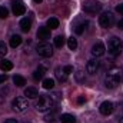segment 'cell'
<instances>
[{"mask_svg": "<svg viewBox=\"0 0 123 123\" xmlns=\"http://www.w3.org/2000/svg\"><path fill=\"white\" fill-rule=\"evenodd\" d=\"M9 16V10L4 7V6H1L0 7V19H6Z\"/></svg>", "mask_w": 123, "mask_h": 123, "instance_id": "83f0119b", "label": "cell"}, {"mask_svg": "<svg viewBox=\"0 0 123 123\" xmlns=\"http://www.w3.org/2000/svg\"><path fill=\"white\" fill-rule=\"evenodd\" d=\"M63 70H64V73H66V74H69V73H72V72H73V66L67 64V66H64V67H63Z\"/></svg>", "mask_w": 123, "mask_h": 123, "instance_id": "f546056e", "label": "cell"}, {"mask_svg": "<svg viewBox=\"0 0 123 123\" xmlns=\"http://www.w3.org/2000/svg\"><path fill=\"white\" fill-rule=\"evenodd\" d=\"M13 83H14L17 87H23V86L26 85V79H25L23 76H19V74H16V76L13 77Z\"/></svg>", "mask_w": 123, "mask_h": 123, "instance_id": "ffe728a7", "label": "cell"}, {"mask_svg": "<svg viewBox=\"0 0 123 123\" xmlns=\"http://www.w3.org/2000/svg\"><path fill=\"white\" fill-rule=\"evenodd\" d=\"M6 80H7V74H1L0 76V83H4Z\"/></svg>", "mask_w": 123, "mask_h": 123, "instance_id": "1f68e13d", "label": "cell"}, {"mask_svg": "<svg viewBox=\"0 0 123 123\" xmlns=\"http://www.w3.org/2000/svg\"><path fill=\"white\" fill-rule=\"evenodd\" d=\"M37 39L42 42H46L47 39H50V29L49 27H39L37 30Z\"/></svg>", "mask_w": 123, "mask_h": 123, "instance_id": "7c38bea8", "label": "cell"}, {"mask_svg": "<svg viewBox=\"0 0 123 123\" xmlns=\"http://www.w3.org/2000/svg\"><path fill=\"white\" fill-rule=\"evenodd\" d=\"M83 10L87 14H97L102 10V4L99 1H96V0H87L83 4Z\"/></svg>", "mask_w": 123, "mask_h": 123, "instance_id": "5b68a950", "label": "cell"}, {"mask_svg": "<svg viewBox=\"0 0 123 123\" xmlns=\"http://www.w3.org/2000/svg\"><path fill=\"white\" fill-rule=\"evenodd\" d=\"M43 87L47 89V90L53 89L55 87V80L53 79H43Z\"/></svg>", "mask_w": 123, "mask_h": 123, "instance_id": "cb8c5ba5", "label": "cell"}, {"mask_svg": "<svg viewBox=\"0 0 123 123\" xmlns=\"http://www.w3.org/2000/svg\"><path fill=\"white\" fill-rule=\"evenodd\" d=\"M59 119H60L62 123H76L74 116H73V115H69V113H63Z\"/></svg>", "mask_w": 123, "mask_h": 123, "instance_id": "d6986e66", "label": "cell"}, {"mask_svg": "<svg viewBox=\"0 0 123 123\" xmlns=\"http://www.w3.org/2000/svg\"><path fill=\"white\" fill-rule=\"evenodd\" d=\"M117 27H119V29H123V19H122V20H119V23H117Z\"/></svg>", "mask_w": 123, "mask_h": 123, "instance_id": "e575fe53", "label": "cell"}, {"mask_svg": "<svg viewBox=\"0 0 123 123\" xmlns=\"http://www.w3.org/2000/svg\"><path fill=\"white\" fill-rule=\"evenodd\" d=\"M33 1H34V3H40L42 0H33Z\"/></svg>", "mask_w": 123, "mask_h": 123, "instance_id": "d590c367", "label": "cell"}, {"mask_svg": "<svg viewBox=\"0 0 123 123\" xmlns=\"http://www.w3.org/2000/svg\"><path fill=\"white\" fill-rule=\"evenodd\" d=\"M86 26H87V22H83V23H80V25H76V26H74L76 34H82L83 31L86 30Z\"/></svg>", "mask_w": 123, "mask_h": 123, "instance_id": "d4e9b609", "label": "cell"}, {"mask_svg": "<svg viewBox=\"0 0 123 123\" xmlns=\"http://www.w3.org/2000/svg\"><path fill=\"white\" fill-rule=\"evenodd\" d=\"M77 103H80V105H82V103H85V97H83V96H80V97L77 99Z\"/></svg>", "mask_w": 123, "mask_h": 123, "instance_id": "836d02e7", "label": "cell"}, {"mask_svg": "<svg viewBox=\"0 0 123 123\" xmlns=\"http://www.w3.org/2000/svg\"><path fill=\"white\" fill-rule=\"evenodd\" d=\"M123 80V72L119 67H112L107 70L106 76H105V86L107 89H115L120 85Z\"/></svg>", "mask_w": 123, "mask_h": 123, "instance_id": "6da1fadb", "label": "cell"}, {"mask_svg": "<svg viewBox=\"0 0 123 123\" xmlns=\"http://www.w3.org/2000/svg\"><path fill=\"white\" fill-rule=\"evenodd\" d=\"M99 110H100V113H102L103 116H109V115H112V113H113L115 107H113V103H112V102L106 100V102H103V103L100 105Z\"/></svg>", "mask_w": 123, "mask_h": 123, "instance_id": "30bf717a", "label": "cell"}, {"mask_svg": "<svg viewBox=\"0 0 123 123\" xmlns=\"http://www.w3.org/2000/svg\"><path fill=\"white\" fill-rule=\"evenodd\" d=\"M55 74H56V79H57L59 82H66V80H67V76H69V74L64 73V70H63L62 67H56Z\"/></svg>", "mask_w": 123, "mask_h": 123, "instance_id": "2e32d148", "label": "cell"}, {"mask_svg": "<svg viewBox=\"0 0 123 123\" xmlns=\"http://www.w3.org/2000/svg\"><path fill=\"white\" fill-rule=\"evenodd\" d=\"M44 120H46V122H55V120H56V113H52V115H47V116L44 117Z\"/></svg>", "mask_w": 123, "mask_h": 123, "instance_id": "f1b7e54d", "label": "cell"}, {"mask_svg": "<svg viewBox=\"0 0 123 123\" xmlns=\"http://www.w3.org/2000/svg\"><path fill=\"white\" fill-rule=\"evenodd\" d=\"M12 7H13V14L14 16H22L26 12V6L20 0H13V6Z\"/></svg>", "mask_w": 123, "mask_h": 123, "instance_id": "9c48e42d", "label": "cell"}, {"mask_svg": "<svg viewBox=\"0 0 123 123\" xmlns=\"http://www.w3.org/2000/svg\"><path fill=\"white\" fill-rule=\"evenodd\" d=\"M7 46H6V43L4 42H0V57H4L6 55H7Z\"/></svg>", "mask_w": 123, "mask_h": 123, "instance_id": "4316f807", "label": "cell"}, {"mask_svg": "<svg viewBox=\"0 0 123 123\" xmlns=\"http://www.w3.org/2000/svg\"><path fill=\"white\" fill-rule=\"evenodd\" d=\"M30 27H31V20H30V19L25 17V19H22V20H20V29H22V31L27 33V31L30 30Z\"/></svg>", "mask_w": 123, "mask_h": 123, "instance_id": "9a60e30c", "label": "cell"}, {"mask_svg": "<svg viewBox=\"0 0 123 123\" xmlns=\"http://www.w3.org/2000/svg\"><path fill=\"white\" fill-rule=\"evenodd\" d=\"M27 106H29V103H27V99H26V97L17 96V97H14V99L12 100V107H13L14 112L22 113V112H25V110L27 109Z\"/></svg>", "mask_w": 123, "mask_h": 123, "instance_id": "8992f818", "label": "cell"}, {"mask_svg": "<svg viewBox=\"0 0 123 123\" xmlns=\"http://www.w3.org/2000/svg\"><path fill=\"white\" fill-rule=\"evenodd\" d=\"M4 123H19L16 119H7V120H4Z\"/></svg>", "mask_w": 123, "mask_h": 123, "instance_id": "d6a6232c", "label": "cell"}, {"mask_svg": "<svg viewBox=\"0 0 123 123\" xmlns=\"http://www.w3.org/2000/svg\"><path fill=\"white\" fill-rule=\"evenodd\" d=\"M116 12L120 13V14H123V4H117V6H116Z\"/></svg>", "mask_w": 123, "mask_h": 123, "instance_id": "4dcf8cb0", "label": "cell"}, {"mask_svg": "<svg viewBox=\"0 0 123 123\" xmlns=\"http://www.w3.org/2000/svg\"><path fill=\"white\" fill-rule=\"evenodd\" d=\"M46 72H47V67L46 66H39V69L34 70V73H33V79L34 80H42Z\"/></svg>", "mask_w": 123, "mask_h": 123, "instance_id": "4fadbf2b", "label": "cell"}, {"mask_svg": "<svg viewBox=\"0 0 123 123\" xmlns=\"http://www.w3.org/2000/svg\"><path fill=\"white\" fill-rule=\"evenodd\" d=\"M105 50H106V47H105V44L102 43V42H97L96 44H93V47H92V55L97 59V57H100V56H103L105 55Z\"/></svg>", "mask_w": 123, "mask_h": 123, "instance_id": "8fae6325", "label": "cell"}, {"mask_svg": "<svg viewBox=\"0 0 123 123\" xmlns=\"http://www.w3.org/2000/svg\"><path fill=\"white\" fill-rule=\"evenodd\" d=\"M115 23V16L112 12H103L100 16H99V25L103 27V29H110Z\"/></svg>", "mask_w": 123, "mask_h": 123, "instance_id": "277c9868", "label": "cell"}, {"mask_svg": "<svg viewBox=\"0 0 123 123\" xmlns=\"http://www.w3.org/2000/svg\"><path fill=\"white\" fill-rule=\"evenodd\" d=\"M36 52H37V55L42 56V57H52V56H53V47H52L49 43H46V42L39 43L37 47H36Z\"/></svg>", "mask_w": 123, "mask_h": 123, "instance_id": "52a82bcc", "label": "cell"}, {"mask_svg": "<svg viewBox=\"0 0 123 123\" xmlns=\"http://www.w3.org/2000/svg\"><path fill=\"white\" fill-rule=\"evenodd\" d=\"M25 96H27V99H37L39 90L36 87H27V89H25Z\"/></svg>", "mask_w": 123, "mask_h": 123, "instance_id": "5bb4252c", "label": "cell"}, {"mask_svg": "<svg viewBox=\"0 0 123 123\" xmlns=\"http://www.w3.org/2000/svg\"><path fill=\"white\" fill-rule=\"evenodd\" d=\"M99 69H100V62L97 59H92V60L87 62V64H86V72L90 73V74H96L99 72Z\"/></svg>", "mask_w": 123, "mask_h": 123, "instance_id": "ba28073f", "label": "cell"}, {"mask_svg": "<svg viewBox=\"0 0 123 123\" xmlns=\"http://www.w3.org/2000/svg\"><path fill=\"white\" fill-rule=\"evenodd\" d=\"M22 44V37L19 36V34H13L12 37H10V46L13 47V49H16L17 46H20Z\"/></svg>", "mask_w": 123, "mask_h": 123, "instance_id": "ac0fdd59", "label": "cell"}, {"mask_svg": "<svg viewBox=\"0 0 123 123\" xmlns=\"http://www.w3.org/2000/svg\"><path fill=\"white\" fill-rule=\"evenodd\" d=\"M120 123H123V120H122V122H120Z\"/></svg>", "mask_w": 123, "mask_h": 123, "instance_id": "8d00e7d4", "label": "cell"}, {"mask_svg": "<svg viewBox=\"0 0 123 123\" xmlns=\"http://www.w3.org/2000/svg\"><path fill=\"white\" fill-rule=\"evenodd\" d=\"M67 47L70 49V50H76L77 49V39L76 37H69L67 39Z\"/></svg>", "mask_w": 123, "mask_h": 123, "instance_id": "7402d4cb", "label": "cell"}, {"mask_svg": "<svg viewBox=\"0 0 123 123\" xmlns=\"http://www.w3.org/2000/svg\"><path fill=\"white\" fill-rule=\"evenodd\" d=\"M63 44H64V37H63V36H56V37H55V46L60 49Z\"/></svg>", "mask_w": 123, "mask_h": 123, "instance_id": "484cf974", "label": "cell"}, {"mask_svg": "<svg viewBox=\"0 0 123 123\" xmlns=\"http://www.w3.org/2000/svg\"><path fill=\"white\" fill-rule=\"evenodd\" d=\"M107 50L112 56H119L123 50V42L119 37H112L107 42Z\"/></svg>", "mask_w": 123, "mask_h": 123, "instance_id": "3957f363", "label": "cell"}, {"mask_svg": "<svg viewBox=\"0 0 123 123\" xmlns=\"http://www.w3.org/2000/svg\"><path fill=\"white\" fill-rule=\"evenodd\" d=\"M74 77H76V80H77L79 83H85V80H86V77H85V70H83V69H77L76 73H74Z\"/></svg>", "mask_w": 123, "mask_h": 123, "instance_id": "44dd1931", "label": "cell"}, {"mask_svg": "<svg viewBox=\"0 0 123 123\" xmlns=\"http://www.w3.org/2000/svg\"><path fill=\"white\" fill-rule=\"evenodd\" d=\"M0 69H1L3 72H9V70L13 69V63L10 60H7V59H1V60H0Z\"/></svg>", "mask_w": 123, "mask_h": 123, "instance_id": "e0dca14e", "label": "cell"}, {"mask_svg": "<svg viewBox=\"0 0 123 123\" xmlns=\"http://www.w3.org/2000/svg\"><path fill=\"white\" fill-rule=\"evenodd\" d=\"M56 100L53 99V96L50 94H39V97L36 99V103H34V107L39 110V112H47V110H52L55 106H56Z\"/></svg>", "mask_w": 123, "mask_h": 123, "instance_id": "7a4b0ae2", "label": "cell"}, {"mask_svg": "<svg viewBox=\"0 0 123 123\" xmlns=\"http://www.w3.org/2000/svg\"><path fill=\"white\" fill-rule=\"evenodd\" d=\"M47 27H50V29H57V27H59V20H57L56 17H50V19L47 20Z\"/></svg>", "mask_w": 123, "mask_h": 123, "instance_id": "603a6c76", "label": "cell"}]
</instances>
